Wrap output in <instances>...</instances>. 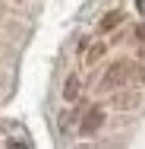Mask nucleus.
Instances as JSON below:
<instances>
[{"label":"nucleus","instance_id":"f257e3e1","mask_svg":"<svg viewBox=\"0 0 145 149\" xmlns=\"http://www.w3.org/2000/svg\"><path fill=\"white\" fill-rule=\"evenodd\" d=\"M129 76V63L126 60H117L107 67V73H104V79H101V86L104 89H117V86H123V79Z\"/></svg>","mask_w":145,"mask_h":149},{"label":"nucleus","instance_id":"f03ea898","mask_svg":"<svg viewBox=\"0 0 145 149\" xmlns=\"http://www.w3.org/2000/svg\"><path fill=\"white\" fill-rule=\"evenodd\" d=\"M101 124H104V111H101V108H91L85 118H82V124H79V133H82V136H91Z\"/></svg>","mask_w":145,"mask_h":149},{"label":"nucleus","instance_id":"423d86ee","mask_svg":"<svg viewBox=\"0 0 145 149\" xmlns=\"http://www.w3.org/2000/svg\"><path fill=\"white\" fill-rule=\"evenodd\" d=\"M136 38H139V41H145V26H139V29H136Z\"/></svg>","mask_w":145,"mask_h":149},{"label":"nucleus","instance_id":"0eeeda50","mask_svg":"<svg viewBox=\"0 0 145 149\" xmlns=\"http://www.w3.org/2000/svg\"><path fill=\"white\" fill-rule=\"evenodd\" d=\"M136 6H139V10H142V13H145V0H136Z\"/></svg>","mask_w":145,"mask_h":149},{"label":"nucleus","instance_id":"6e6552de","mask_svg":"<svg viewBox=\"0 0 145 149\" xmlns=\"http://www.w3.org/2000/svg\"><path fill=\"white\" fill-rule=\"evenodd\" d=\"M10 149H25V146H22V143H13V146H10Z\"/></svg>","mask_w":145,"mask_h":149},{"label":"nucleus","instance_id":"20e7f679","mask_svg":"<svg viewBox=\"0 0 145 149\" xmlns=\"http://www.w3.org/2000/svg\"><path fill=\"white\" fill-rule=\"evenodd\" d=\"M123 22V13H107L104 19H101V32H111V29H117Z\"/></svg>","mask_w":145,"mask_h":149},{"label":"nucleus","instance_id":"7ed1b4c3","mask_svg":"<svg viewBox=\"0 0 145 149\" xmlns=\"http://www.w3.org/2000/svg\"><path fill=\"white\" fill-rule=\"evenodd\" d=\"M63 98H66V102H76V98H79V76H69V79H66Z\"/></svg>","mask_w":145,"mask_h":149},{"label":"nucleus","instance_id":"39448f33","mask_svg":"<svg viewBox=\"0 0 145 149\" xmlns=\"http://www.w3.org/2000/svg\"><path fill=\"white\" fill-rule=\"evenodd\" d=\"M101 54H104V45H95V48H91V51H88V63H95V60H98V57H101Z\"/></svg>","mask_w":145,"mask_h":149}]
</instances>
